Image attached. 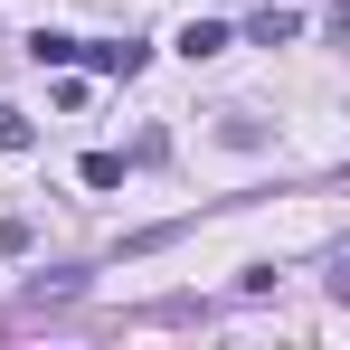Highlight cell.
<instances>
[{
	"instance_id": "6da1fadb",
	"label": "cell",
	"mask_w": 350,
	"mask_h": 350,
	"mask_svg": "<svg viewBox=\"0 0 350 350\" xmlns=\"http://www.w3.org/2000/svg\"><path fill=\"white\" fill-rule=\"evenodd\" d=\"M76 66H95V76H142V38H76Z\"/></svg>"
},
{
	"instance_id": "7a4b0ae2",
	"label": "cell",
	"mask_w": 350,
	"mask_h": 350,
	"mask_svg": "<svg viewBox=\"0 0 350 350\" xmlns=\"http://www.w3.org/2000/svg\"><path fill=\"white\" fill-rule=\"evenodd\" d=\"M293 38H303L293 10H256V19H246V48H293Z\"/></svg>"
},
{
	"instance_id": "3957f363",
	"label": "cell",
	"mask_w": 350,
	"mask_h": 350,
	"mask_svg": "<svg viewBox=\"0 0 350 350\" xmlns=\"http://www.w3.org/2000/svg\"><path fill=\"white\" fill-rule=\"evenodd\" d=\"M180 57L199 66V57H228V29H218V19H189V29H180Z\"/></svg>"
},
{
	"instance_id": "277c9868",
	"label": "cell",
	"mask_w": 350,
	"mask_h": 350,
	"mask_svg": "<svg viewBox=\"0 0 350 350\" xmlns=\"http://www.w3.org/2000/svg\"><path fill=\"white\" fill-rule=\"evenodd\" d=\"M29 57H38V66H76V38H66V29H38Z\"/></svg>"
},
{
	"instance_id": "5b68a950",
	"label": "cell",
	"mask_w": 350,
	"mask_h": 350,
	"mask_svg": "<svg viewBox=\"0 0 350 350\" xmlns=\"http://www.w3.org/2000/svg\"><path fill=\"white\" fill-rule=\"evenodd\" d=\"M85 189H123V152H85Z\"/></svg>"
},
{
	"instance_id": "8992f818",
	"label": "cell",
	"mask_w": 350,
	"mask_h": 350,
	"mask_svg": "<svg viewBox=\"0 0 350 350\" xmlns=\"http://www.w3.org/2000/svg\"><path fill=\"white\" fill-rule=\"evenodd\" d=\"M0 152H29V114H10V105H0Z\"/></svg>"
}]
</instances>
